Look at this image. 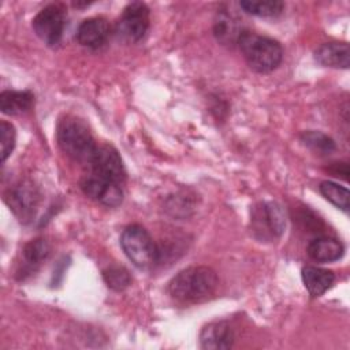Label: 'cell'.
<instances>
[{"mask_svg": "<svg viewBox=\"0 0 350 350\" xmlns=\"http://www.w3.org/2000/svg\"><path fill=\"white\" fill-rule=\"evenodd\" d=\"M219 278L206 265H193L179 271L168 283L170 295L182 304H197L208 299L217 288Z\"/></svg>", "mask_w": 350, "mask_h": 350, "instance_id": "cell-1", "label": "cell"}, {"mask_svg": "<svg viewBox=\"0 0 350 350\" xmlns=\"http://www.w3.org/2000/svg\"><path fill=\"white\" fill-rule=\"evenodd\" d=\"M237 45L247 66L256 72H271L282 63L283 49L280 44L271 37L243 31Z\"/></svg>", "mask_w": 350, "mask_h": 350, "instance_id": "cell-2", "label": "cell"}, {"mask_svg": "<svg viewBox=\"0 0 350 350\" xmlns=\"http://www.w3.org/2000/svg\"><path fill=\"white\" fill-rule=\"evenodd\" d=\"M57 145L63 153L79 163H89L97 149L88 126L75 116H64L56 127Z\"/></svg>", "mask_w": 350, "mask_h": 350, "instance_id": "cell-3", "label": "cell"}, {"mask_svg": "<svg viewBox=\"0 0 350 350\" xmlns=\"http://www.w3.org/2000/svg\"><path fill=\"white\" fill-rule=\"evenodd\" d=\"M120 246L127 258L139 269H148L159 260L157 245L150 234L139 224H130L123 230Z\"/></svg>", "mask_w": 350, "mask_h": 350, "instance_id": "cell-4", "label": "cell"}, {"mask_svg": "<svg viewBox=\"0 0 350 350\" xmlns=\"http://www.w3.org/2000/svg\"><path fill=\"white\" fill-rule=\"evenodd\" d=\"M286 228V213L278 202L256 204L250 211V232L261 242H272L282 237Z\"/></svg>", "mask_w": 350, "mask_h": 350, "instance_id": "cell-5", "label": "cell"}, {"mask_svg": "<svg viewBox=\"0 0 350 350\" xmlns=\"http://www.w3.org/2000/svg\"><path fill=\"white\" fill-rule=\"evenodd\" d=\"M67 14L62 4H49L44 7L33 19V30L37 37L49 46L60 42L66 27Z\"/></svg>", "mask_w": 350, "mask_h": 350, "instance_id": "cell-6", "label": "cell"}, {"mask_svg": "<svg viewBox=\"0 0 350 350\" xmlns=\"http://www.w3.org/2000/svg\"><path fill=\"white\" fill-rule=\"evenodd\" d=\"M5 201L22 223H29L37 213L41 194L31 180H21L10 189Z\"/></svg>", "mask_w": 350, "mask_h": 350, "instance_id": "cell-7", "label": "cell"}, {"mask_svg": "<svg viewBox=\"0 0 350 350\" xmlns=\"http://www.w3.org/2000/svg\"><path fill=\"white\" fill-rule=\"evenodd\" d=\"M149 29V8L142 1L129 3L118 23L116 33L126 41H139Z\"/></svg>", "mask_w": 350, "mask_h": 350, "instance_id": "cell-8", "label": "cell"}, {"mask_svg": "<svg viewBox=\"0 0 350 350\" xmlns=\"http://www.w3.org/2000/svg\"><path fill=\"white\" fill-rule=\"evenodd\" d=\"M90 172L115 183L123 185L126 180V170L120 154L111 145H100L88 163Z\"/></svg>", "mask_w": 350, "mask_h": 350, "instance_id": "cell-9", "label": "cell"}, {"mask_svg": "<svg viewBox=\"0 0 350 350\" xmlns=\"http://www.w3.org/2000/svg\"><path fill=\"white\" fill-rule=\"evenodd\" d=\"M81 189L90 200L109 208L118 206L123 200L122 185L97 176L92 172L81 180Z\"/></svg>", "mask_w": 350, "mask_h": 350, "instance_id": "cell-10", "label": "cell"}, {"mask_svg": "<svg viewBox=\"0 0 350 350\" xmlns=\"http://www.w3.org/2000/svg\"><path fill=\"white\" fill-rule=\"evenodd\" d=\"M111 36V25L103 16L88 18L81 22L77 29V41L90 49H98L104 46Z\"/></svg>", "mask_w": 350, "mask_h": 350, "instance_id": "cell-11", "label": "cell"}, {"mask_svg": "<svg viewBox=\"0 0 350 350\" xmlns=\"http://www.w3.org/2000/svg\"><path fill=\"white\" fill-rule=\"evenodd\" d=\"M234 331L226 320L209 323L200 332V346L208 350L230 349L234 345Z\"/></svg>", "mask_w": 350, "mask_h": 350, "instance_id": "cell-12", "label": "cell"}, {"mask_svg": "<svg viewBox=\"0 0 350 350\" xmlns=\"http://www.w3.org/2000/svg\"><path fill=\"white\" fill-rule=\"evenodd\" d=\"M314 60L325 67L331 68H349L350 66V49L347 42H325L321 44L313 53Z\"/></svg>", "mask_w": 350, "mask_h": 350, "instance_id": "cell-13", "label": "cell"}, {"mask_svg": "<svg viewBox=\"0 0 350 350\" xmlns=\"http://www.w3.org/2000/svg\"><path fill=\"white\" fill-rule=\"evenodd\" d=\"M242 30L241 21L230 11H219L213 23V34L221 45L232 46L238 44Z\"/></svg>", "mask_w": 350, "mask_h": 350, "instance_id": "cell-14", "label": "cell"}, {"mask_svg": "<svg viewBox=\"0 0 350 350\" xmlns=\"http://www.w3.org/2000/svg\"><path fill=\"white\" fill-rule=\"evenodd\" d=\"M308 256L317 262H334L343 257L345 247L342 242L331 237H317L306 247Z\"/></svg>", "mask_w": 350, "mask_h": 350, "instance_id": "cell-15", "label": "cell"}, {"mask_svg": "<svg viewBox=\"0 0 350 350\" xmlns=\"http://www.w3.org/2000/svg\"><path fill=\"white\" fill-rule=\"evenodd\" d=\"M301 278L305 288L314 298L323 295L335 282V275L332 271L314 265L304 267L301 271Z\"/></svg>", "mask_w": 350, "mask_h": 350, "instance_id": "cell-16", "label": "cell"}, {"mask_svg": "<svg viewBox=\"0 0 350 350\" xmlns=\"http://www.w3.org/2000/svg\"><path fill=\"white\" fill-rule=\"evenodd\" d=\"M34 103L29 90H4L0 94V109L5 115H21L27 112Z\"/></svg>", "mask_w": 350, "mask_h": 350, "instance_id": "cell-17", "label": "cell"}, {"mask_svg": "<svg viewBox=\"0 0 350 350\" xmlns=\"http://www.w3.org/2000/svg\"><path fill=\"white\" fill-rule=\"evenodd\" d=\"M51 253V246L46 239L44 238H36L31 239L29 243L25 245L22 250V257H23V271L26 269L29 273L34 269H37L41 262L46 260V257Z\"/></svg>", "mask_w": 350, "mask_h": 350, "instance_id": "cell-18", "label": "cell"}, {"mask_svg": "<svg viewBox=\"0 0 350 350\" xmlns=\"http://www.w3.org/2000/svg\"><path fill=\"white\" fill-rule=\"evenodd\" d=\"M239 7L250 15L262 16V18H273L283 12L284 3L279 1V0H264V1L242 0V1H239Z\"/></svg>", "mask_w": 350, "mask_h": 350, "instance_id": "cell-19", "label": "cell"}, {"mask_svg": "<svg viewBox=\"0 0 350 350\" xmlns=\"http://www.w3.org/2000/svg\"><path fill=\"white\" fill-rule=\"evenodd\" d=\"M301 141L305 146H308L310 150H313L317 154L327 156L335 152L336 145L335 141L328 137L327 134L316 130H306L301 134Z\"/></svg>", "mask_w": 350, "mask_h": 350, "instance_id": "cell-20", "label": "cell"}, {"mask_svg": "<svg viewBox=\"0 0 350 350\" xmlns=\"http://www.w3.org/2000/svg\"><path fill=\"white\" fill-rule=\"evenodd\" d=\"M323 197L342 211L349 209V190L332 180H323L319 186Z\"/></svg>", "mask_w": 350, "mask_h": 350, "instance_id": "cell-21", "label": "cell"}, {"mask_svg": "<svg viewBox=\"0 0 350 350\" xmlns=\"http://www.w3.org/2000/svg\"><path fill=\"white\" fill-rule=\"evenodd\" d=\"M103 279L105 284L115 291H122L131 284V276L129 271L119 265H111L107 269H104Z\"/></svg>", "mask_w": 350, "mask_h": 350, "instance_id": "cell-22", "label": "cell"}, {"mask_svg": "<svg viewBox=\"0 0 350 350\" xmlns=\"http://www.w3.org/2000/svg\"><path fill=\"white\" fill-rule=\"evenodd\" d=\"M15 141H16L15 127L7 120H1L0 122V144H1V161L3 163L7 160V157L14 150Z\"/></svg>", "mask_w": 350, "mask_h": 350, "instance_id": "cell-23", "label": "cell"}]
</instances>
